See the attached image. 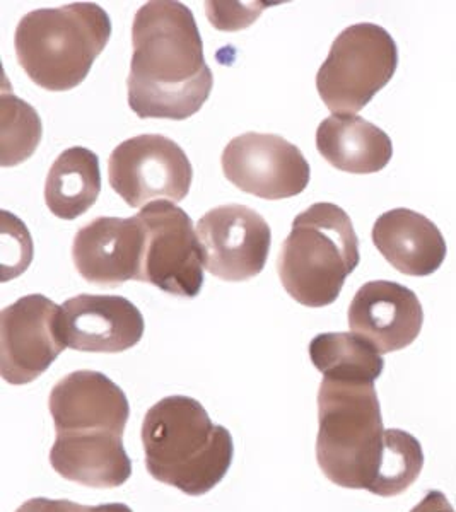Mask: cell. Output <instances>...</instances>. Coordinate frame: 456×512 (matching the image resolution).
I'll list each match as a JSON object with an SVG mask.
<instances>
[{
    "instance_id": "cell-1",
    "label": "cell",
    "mask_w": 456,
    "mask_h": 512,
    "mask_svg": "<svg viewBox=\"0 0 456 512\" xmlns=\"http://www.w3.org/2000/svg\"><path fill=\"white\" fill-rule=\"evenodd\" d=\"M134 55L127 79L137 117L187 120L211 96L214 76L192 11L182 2L152 0L135 14Z\"/></svg>"
},
{
    "instance_id": "cell-2",
    "label": "cell",
    "mask_w": 456,
    "mask_h": 512,
    "mask_svg": "<svg viewBox=\"0 0 456 512\" xmlns=\"http://www.w3.org/2000/svg\"><path fill=\"white\" fill-rule=\"evenodd\" d=\"M147 472L158 482L199 497L226 477L234 456L233 437L190 396H166L142 422Z\"/></svg>"
},
{
    "instance_id": "cell-3",
    "label": "cell",
    "mask_w": 456,
    "mask_h": 512,
    "mask_svg": "<svg viewBox=\"0 0 456 512\" xmlns=\"http://www.w3.org/2000/svg\"><path fill=\"white\" fill-rule=\"evenodd\" d=\"M112 36L108 12L93 2L38 9L19 21L16 57L36 86L53 93L77 88Z\"/></svg>"
},
{
    "instance_id": "cell-4",
    "label": "cell",
    "mask_w": 456,
    "mask_h": 512,
    "mask_svg": "<svg viewBox=\"0 0 456 512\" xmlns=\"http://www.w3.org/2000/svg\"><path fill=\"white\" fill-rule=\"evenodd\" d=\"M316 460L344 489H371L380 468L385 427L375 383L323 378L318 391Z\"/></svg>"
},
{
    "instance_id": "cell-5",
    "label": "cell",
    "mask_w": 456,
    "mask_h": 512,
    "mask_svg": "<svg viewBox=\"0 0 456 512\" xmlns=\"http://www.w3.org/2000/svg\"><path fill=\"white\" fill-rule=\"evenodd\" d=\"M359 260V239L349 214L339 205L320 202L294 219L277 258V272L294 301L325 308L337 301Z\"/></svg>"
},
{
    "instance_id": "cell-6",
    "label": "cell",
    "mask_w": 456,
    "mask_h": 512,
    "mask_svg": "<svg viewBox=\"0 0 456 512\" xmlns=\"http://www.w3.org/2000/svg\"><path fill=\"white\" fill-rule=\"evenodd\" d=\"M398 65L397 43L378 24L345 28L316 76V89L335 115H356L385 88Z\"/></svg>"
},
{
    "instance_id": "cell-7",
    "label": "cell",
    "mask_w": 456,
    "mask_h": 512,
    "mask_svg": "<svg viewBox=\"0 0 456 512\" xmlns=\"http://www.w3.org/2000/svg\"><path fill=\"white\" fill-rule=\"evenodd\" d=\"M113 192L130 207L152 202H182L192 187L190 159L175 140L164 135H137L113 149L108 159Z\"/></svg>"
},
{
    "instance_id": "cell-8",
    "label": "cell",
    "mask_w": 456,
    "mask_h": 512,
    "mask_svg": "<svg viewBox=\"0 0 456 512\" xmlns=\"http://www.w3.org/2000/svg\"><path fill=\"white\" fill-rule=\"evenodd\" d=\"M139 217L146 227L139 282L171 296H199L204 286V255L187 212L159 200L146 205Z\"/></svg>"
},
{
    "instance_id": "cell-9",
    "label": "cell",
    "mask_w": 456,
    "mask_h": 512,
    "mask_svg": "<svg viewBox=\"0 0 456 512\" xmlns=\"http://www.w3.org/2000/svg\"><path fill=\"white\" fill-rule=\"evenodd\" d=\"M62 306L41 294L21 297L0 315V373L7 383L40 378L64 352Z\"/></svg>"
},
{
    "instance_id": "cell-10",
    "label": "cell",
    "mask_w": 456,
    "mask_h": 512,
    "mask_svg": "<svg viewBox=\"0 0 456 512\" xmlns=\"http://www.w3.org/2000/svg\"><path fill=\"white\" fill-rule=\"evenodd\" d=\"M221 164L234 187L265 200L296 197L310 183V163L281 135H238L229 140Z\"/></svg>"
},
{
    "instance_id": "cell-11",
    "label": "cell",
    "mask_w": 456,
    "mask_h": 512,
    "mask_svg": "<svg viewBox=\"0 0 456 512\" xmlns=\"http://www.w3.org/2000/svg\"><path fill=\"white\" fill-rule=\"evenodd\" d=\"M205 270L226 282H245L265 268L272 231L252 207L219 205L197 222Z\"/></svg>"
},
{
    "instance_id": "cell-12",
    "label": "cell",
    "mask_w": 456,
    "mask_h": 512,
    "mask_svg": "<svg viewBox=\"0 0 456 512\" xmlns=\"http://www.w3.org/2000/svg\"><path fill=\"white\" fill-rule=\"evenodd\" d=\"M57 436H123L130 405L122 388L98 371L67 374L48 400Z\"/></svg>"
},
{
    "instance_id": "cell-13",
    "label": "cell",
    "mask_w": 456,
    "mask_h": 512,
    "mask_svg": "<svg viewBox=\"0 0 456 512\" xmlns=\"http://www.w3.org/2000/svg\"><path fill=\"white\" fill-rule=\"evenodd\" d=\"M146 227L141 217H98L77 231L72 260L77 274L100 287L141 277Z\"/></svg>"
},
{
    "instance_id": "cell-14",
    "label": "cell",
    "mask_w": 456,
    "mask_h": 512,
    "mask_svg": "<svg viewBox=\"0 0 456 512\" xmlns=\"http://www.w3.org/2000/svg\"><path fill=\"white\" fill-rule=\"evenodd\" d=\"M144 328L141 311L125 297L81 294L62 304V337L79 352H125L141 342Z\"/></svg>"
},
{
    "instance_id": "cell-15",
    "label": "cell",
    "mask_w": 456,
    "mask_h": 512,
    "mask_svg": "<svg viewBox=\"0 0 456 512\" xmlns=\"http://www.w3.org/2000/svg\"><path fill=\"white\" fill-rule=\"evenodd\" d=\"M349 328L380 354L405 349L419 337L424 309L409 287L373 280L364 284L349 306Z\"/></svg>"
},
{
    "instance_id": "cell-16",
    "label": "cell",
    "mask_w": 456,
    "mask_h": 512,
    "mask_svg": "<svg viewBox=\"0 0 456 512\" xmlns=\"http://www.w3.org/2000/svg\"><path fill=\"white\" fill-rule=\"evenodd\" d=\"M373 243L400 274L427 277L438 272L446 258V241L438 226L410 209H393L378 217Z\"/></svg>"
},
{
    "instance_id": "cell-17",
    "label": "cell",
    "mask_w": 456,
    "mask_h": 512,
    "mask_svg": "<svg viewBox=\"0 0 456 512\" xmlns=\"http://www.w3.org/2000/svg\"><path fill=\"white\" fill-rule=\"evenodd\" d=\"M50 463L60 477L93 489L120 487L132 475L122 437L113 434L57 436Z\"/></svg>"
},
{
    "instance_id": "cell-18",
    "label": "cell",
    "mask_w": 456,
    "mask_h": 512,
    "mask_svg": "<svg viewBox=\"0 0 456 512\" xmlns=\"http://www.w3.org/2000/svg\"><path fill=\"white\" fill-rule=\"evenodd\" d=\"M316 149L334 168L351 175H371L393 156L392 139L357 115H332L316 130Z\"/></svg>"
},
{
    "instance_id": "cell-19",
    "label": "cell",
    "mask_w": 456,
    "mask_h": 512,
    "mask_svg": "<svg viewBox=\"0 0 456 512\" xmlns=\"http://www.w3.org/2000/svg\"><path fill=\"white\" fill-rule=\"evenodd\" d=\"M100 159L86 147H71L55 159L45 183V204L53 216L74 221L100 197Z\"/></svg>"
},
{
    "instance_id": "cell-20",
    "label": "cell",
    "mask_w": 456,
    "mask_h": 512,
    "mask_svg": "<svg viewBox=\"0 0 456 512\" xmlns=\"http://www.w3.org/2000/svg\"><path fill=\"white\" fill-rule=\"evenodd\" d=\"M313 366L323 378L375 383L383 373L381 354L354 333H322L310 344Z\"/></svg>"
},
{
    "instance_id": "cell-21",
    "label": "cell",
    "mask_w": 456,
    "mask_h": 512,
    "mask_svg": "<svg viewBox=\"0 0 456 512\" xmlns=\"http://www.w3.org/2000/svg\"><path fill=\"white\" fill-rule=\"evenodd\" d=\"M424 468V451L416 437L400 429L385 431L380 468L369 492L380 497L404 494Z\"/></svg>"
},
{
    "instance_id": "cell-22",
    "label": "cell",
    "mask_w": 456,
    "mask_h": 512,
    "mask_svg": "<svg viewBox=\"0 0 456 512\" xmlns=\"http://www.w3.org/2000/svg\"><path fill=\"white\" fill-rule=\"evenodd\" d=\"M41 134L43 125L35 108L4 89L0 99V164L9 168L28 161L38 149Z\"/></svg>"
},
{
    "instance_id": "cell-23",
    "label": "cell",
    "mask_w": 456,
    "mask_h": 512,
    "mask_svg": "<svg viewBox=\"0 0 456 512\" xmlns=\"http://www.w3.org/2000/svg\"><path fill=\"white\" fill-rule=\"evenodd\" d=\"M86 506L71 501H52L45 497H36L24 502L16 512H84Z\"/></svg>"
},
{
    "instance_id": "cell-24",
    "label": "cell",
    "mask_w": 456,
    "mask_h": 512,
    "mask_svg": "<svg viewBox=\"0 0 456 512\" xmlns=\"http://www.w3.org/2000/svg\"><path fill=\"white\" fill-rule=\"evenodd\" d=\"M410 512H456L451 507L450 502L446 499V495L439 490H433L417 504Z\"/></svg>"
},
{
    "instance_id": "cell-25",
    "label": "cell",
    "mask_w": 456,
    "mask_h": 512,
    "mask_svg": "<svg viewBox=\"0 0 456 512\" xmlns=\"http://www.w3.org/2000/svg\"><path fill=\"white\" fill-rule=\"evenodd\" d=\"M84 512H134L130 509L129 506H125V504H101V506L89 507L86 506V511Z\"/></svg>"
}]
</instances>
